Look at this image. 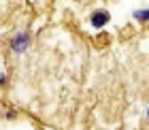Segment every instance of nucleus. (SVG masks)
<instances>
[{
  "label": "nucleus",
  "mask_w": 149,
  "mask_h": 130,
  "mask_svg": "<svg viewBox=\"0 0 149 130\" xmlns=\"http://www.w3.org/2000/svg\"><path fill=\"white\" fill-rule=\"evenodd\" d=\"M111 19V15H109V11H96V13H92V17H90V22H92V26L94 28H102V26L107 24Z\"/></svg>",
  "instance_id": "nucleus-1"
},
{
  "label": "nucleus",
  "mask_w": 149,
  "mask_h": 130,
  "mask_svg": "<svg viewBox=\"0 0 149 130\" xmlns=\"http://www.w3.org/2000/svg\"><path fill=\"white\" fill-rule=\"evenodd\" d=\"M28 43H30V36L26 32H22V34H17V36H13L11 47H13V51H24L26 47H28Z\"/></svg>",
  "instance_id": "nucleus-2"
},
{
  "label": "nucleus",
  "mask_w": 149,
  "mask_h": 130,
  "mask_svg": "<svg viewBox=\"0 0 149 130\" xmlns=\"http://www.w3.org/2000/svg\"><path fill=\"white\" fill-rule=\"evenodd\" d=\"M134 19H139V22H149V9L147 11H136L134 13Z\"/></svg>",
  "instance_id": "nucleus-3"
},
{
  "label": "nucleus",
  "mask_w": 149,
  "mask_h": 130,
  "mask_svg": "<svg viewBox=\"0 0 149 130\" xmlns=\"http://www.w3.org/2000/svg\"><path fill=\"white\" fill-rule=\"evenodd\" d=\"M147 120H149V109H147Z\"/></svg>",
  "instance_id": "nucleus-4"
}]
</instances>
